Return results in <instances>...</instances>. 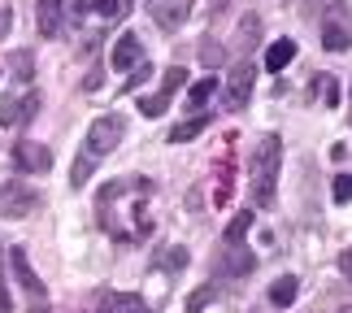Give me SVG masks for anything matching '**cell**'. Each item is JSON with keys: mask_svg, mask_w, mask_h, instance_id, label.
<instances>
[{"mask_svg": "<svg viewBox=\"0 0 352 313\" xmlns=\"http://www.w3.org/2000/svg\"><path fill=\"white\" fill-rule=\"evenodd\" d=\"M213 91H218V83H213V78H200V83L187 91V105H192V109H205V100L213 96Z\"/></svg>", "mask_w": 352, "mask_h": 313, "instance_id": "d6986e66", "label": "cell"}, {"mask_svg": "<svg viewBox=\"0 0 352 313\" xmlns=\"http://www.w3.org/2000/svg\"><path fill=\"white\" fill-rule=\"evenodd\" d=\"M340 313H352V305H344V309H340Z\"/></svg>", "mask_w": 352, "mask_h": 313, "instance_id": "1f68e13d", "label": "cell"}, {"mask_svg": "<svg viewBox=\"0 0 352 313\" xmlns=\"http://www.w3.org/2000/svg\"><path fill=\"white\" fill-rule=\"evenodd\" d=\"M0 122H5V127H13V122H26V118H22V100L0 96Z\"/></svg>", "mask_w": 352, "mask_h": 313, "instance_id": "7402d4cb", "label": "cell"}, {"mask_svg": "<svg viewBox=\"0 0 352 313\" xmlns=\"http://www.w3.org/2000/svg\"><path fill=\"white\" fill-rule=\"evenodd\" d=\"M91 170H96V161H91V157H78V161H74V170H70V183H74V187H87Z\"/></svg>", "mask_w": 352, "mask_h": 313, "instance_id": "cb8c5ba5", "label": "cell"}, {"mask_svg": "<svg viewBox=\"0 0 352 313\" xmlns=\"http://www.w3.org/2000/svg\"><path fill=\"white\" fill-rule=\"evenodd\" d=\"M161 266H166V270H183L187 266V252L183 248H170L166 257H161Z\"/></svg>", "mask_w": 352, "mask_h": 313, "instance_id": "83f0119b", "label": "cell"}, {"mask_svg": "<svg viewBox=\"0 0 352 313\" xmlns=\"http://www.w3.org/2000/svg\"><path fill=\"white\" fill-rule=\"evenodd\" d=\"M122 135H126V122H122V114H104V118H96V122H91V131H87L83 157H91V161L109 157L113 148L122 144Z\"/></svg>", "mask_w": 352, "mask_h": 313, "instance_id": "7a4b0ae2", "label": "cell"}, {"mask_svg": "<svg viewBox=\"0 0 352 313\" xmlns=\"http://www.w3.org/2000/svg\"><path fill=\"white\" fill-rule=\"evenodd\" d=\"M252 83H256L252 65H235L231 78H226V87H222V105L226 109H243V105L252 100Z\"/></svg>", "mask_w": 352, "mask_h": 313, "instance_id": "5b68a950", "label": "cell"}, {"mask_svg": "<svg viewBox=\"0 0 352 313\" xmlns=\"http://www.w3.org/2000/svg\"><path fill=\"white\" fill-rule=\"evenodd\" d=\"M340 274H348V279H352V248H344V252H340Z\"/></svg>", "mask_w": 352, "mask_h": 313, "instance_id": "f1b7e54d", "label": "cell"}, {"mask_svg": "<svg viewBox=\"0 0 352 313\" xmlns=\"http://www.w3.org/2000/svg\"><path fill=\"white\" fill-rule=\"evenodd\" d=\"M209 127V114H196V118H187V122H179V127L170 131V144H187V140H196L200 131Z\"/></svg>", "mask_w": 352, "mask_h": 313, "instance_id": "ac0fdd59", "label": "cell"}, {"mask_svg": "<svg viewBox=\"0 0 352 313\" xmlns=\"http://www.w3.org/2000/svg\"><path fill=\"white\" fill-rule=\"evenodd\" d=\"M322 48L327 52H348L352 48V22H335V18H327V31H322Z\"/></svg>", "mask_w": 352, "mask_h": 313, "instance_id": "4fadbf2b", "label": "cell"}, {"mask_svg": "<svg viewBox=\"0 0 352 313\" xmlns=\"http://www.w3.org/2000/svg\"><path fill=\"white\" fill-rule=\"evenodd\" d=\"M9 70L18 74V78H31V70H35V57H31V52H9Z\"/></svg>", "mask_w": 352, "mask_h": 313, "instance_id": "603a6c76", "label": "cell"}, {"mask_svg": "<svg viewBox=\"0 0 352 313\" xmlns=\"http://www.w3.org/2000/svg\"><path fill=\"white\" fill-rule=\"evenodd\" d=\"M13 161H18V170H26V174H44L52 166V153L35 140H22V144H13Z\"/></svg>", "mask_w": 352, "mask_h": 313, "instance_id": "ba28073f", "label": "cell"}, {"mask_svg": "<svg viewBox=\"0 0 352 313\" xmlns=\"http://www.w3.org/2000/svg\"><path fill=\"white\" fill-rule=\"evenodd\" d=\"M296 296H300V279L283 274V279H274V288H270V305H274V309H292Z\"/></svg>", "mask_w": 352, "mask_h": 313, "instance_id": "5bb4252c", "label": "cell"}, {"mask_svg": "<svg viewBox=\"0 0 352 313\" xmlns=\"http://www.w3.org/2000/svg\"><path fill=\"white\" fill-rule=\"evenodd\" d=\"M183 78H187V70H183V65H174V70H166V78H161V87H157V96H144V100H140V114H144V118H161V114L170 109V96L183 87Z\"/></svg>", "mask_w": 352, "mask_h": 313, "instance_id": "277c9868", "label": "cell"}, {"mask_svg": "<svg viewBox=\"0 0 352 313\" xmlns=\"http://www.w3.org/2000/svg\"><path fill=\"white\" fill-rule=\"evenodd\" d=\"M209 9H213V13H222V9H226V0H213V5H209Z\"/></svg>", "mask_w": 352, "mask_h": 313, "instance_id": "4dcf8cb0", "label": "cell"}, {"mask_svg": "<svg viewBox=\"0 0 352 313\" xmlns=\"http://www.w3.org/2000/svg\"><path fill=\"white\" fill-rule=\"evenodd\" d=\"M213 296H218V288H205L200 296H192V301H187V313H200V309H205V305L213 301Z\"/></svg>", "mask_w": 352, "mask_h": 313, "instance_id": "4316f807", "label": "cell"}, {"mask_svg": "<svg viewBox=\"0 0 352 313\" xmlns=\"http://www.w3.org/2000/svg\"><path fill=\"white\" fill-rule=\"evenodd\" d=\"M331 196L340 200V205H348V200H352V174H335V183H331Z\"/></svg>", "mask_w": 352, "mask_h": 313, "instance_id": "484cf974", "label": "cell"}, {"mask_svg": "<svg viewBox=\"0 0 352 313\" xmlns=\"http://www.w3.org/2000/svg\"><path fill=\"white\" fill-rule=\"evenodd\" d=\"M148 13H153V22L161 31H179L187 22V13H192V0H148Z\"/></svg>", "mask_w": 352, "mask_h": 313, "instance_id": "52a82bcc", "label": "cell"}, {"mask_svg": "<svg viewBox=\"0 0 352 313\" xmlns=\"http://www.w3.org/2000/svg\"><path fill=\"white\" fill-rule=\"evenodd\" d=\"M39 209V196L26 183H0V213L5 217H26Z\"/></svg>", "mask_w": 352, "mask_h": 313, "instance_id": "3957f363", "label": "cell"}, {"mask_svg": "<svg viewBox=\"0 0 352 313\" xmlns=\"http://www.w3.org/2000/svg\"><path fill=\"white\" fill-rule=\"evenodd\" d=\"M256 44H261V18H256V13H243L239 26H235V52L248 57V52H256Z\"/></svg>", "mask_w": 352, "mask_h": 313, "instance_id": "7c38bea8", "label": "cell"}, {"mask_svg": "<svg viewBox=\"0 0 352 313\" xmlns=\"http://www.w3.org/2000/svg\"><path fill=\"white\" fill-rule=\"evenodd\" d=\"M252 226V213H235V222L226 226V244H243V235H248Z\"/></svg>", "mask_w": 352, "mask_h": 313, "instance_id": "44dd1931", "label": "cell"}, {"mask_svg": "<svg viewBox=\"0 0 352 313\" xmlns=\"http://www.w3.org/2000/svg\"><path fill=\"white\" fill-rule=\"evenodd\" d=\"M292 57H296V44H292V39H274V44H270V52H265V70L278 74Z\"/></svg>", "mask_w": 352, "mask_h": 313, "instance_id": "2e32d148", "label": "cell"}, {"mask_svg": "<svg viewBox=\"0 0 352 313\" xmlns=\"http://www.w3.org/2000/svg\"><path fill=\"white\" fill-rule=\"evenodd\" d=\"M122 9H131V0H122Z\"/></svg>", "mask_w": 352, "mask_h": 313, "instance_id": "d6a6232c", "label": "cell"}, {"mask_svg": "<svg viewBox=\"0 0 352 313\" xmlns=\"http://www.w3.org/2000/svg\"><path fill=\"white\" fill-rule=\"evenodd\" d=\"M74 13H78V18H87V13H96V18H118L122 0H78Z\"/></svg>", "mask_w": 352, "mask_h": 313, "instance_id": "e0dca14e", "label": "cell"}, {"mask_svg": "<svg viewBox=\"0 0 352 313\" xmlns=\"http://www.w3.org/2000/svg\"><path fill=\"white\" fill-rule=\"evenodd\" d=\"M9 26H13V13H9V9H0V35H9Z\"/></svg>", "mask_w": 352, "mask_h": 313, "instance_id": "f546056e", "label": "cell"}, {"mask_svg": "<svg viewBox=\"0 0 352 313\" xmlns=\"http://www.w3.org/2000/svg\"><path fill=\"white\" fill-rule=\"evenodd\" d=\"M200 61H205L209 70H218V65L226 61V48H222V44H213V39H205V44H200Z\"/></svg>", "mask_w": 352, "mask_h": 313, "instance_id": "ffe728a7", "label": "cell"}, {"mask_svg": "<svg viewBox=\"0 0 352 313\" xmlns=\"http://www.w3.org/2000/svg\"><path fill=\"white\" fill-rule=\"evenodd\" d=\"M9 266H13V274H18L22 292L31 296V305L39 309V305H44V283H39V274L31 270V257H26L22 248H9Z\"/></svg>", "mask_w": 352, "mask_h": 313, "instance_id": "8992f818", "label": "cell"}, {"mask_svg": "<svg viewBox=\"0 0 352 313\" xmlns=\"http://www.w3.org/2000/svg\"><path fill=\"white\" fill-rule=\"evenodd\" d=\"M278 161H283V140L278 135H265L261 144L252 148V205H274V187H278Z\"/></svg>", "mask_w": 352, "mask_h": 313, "instance_id": "6da1fadb", "label": "cell"}, {"mask_svg": "<svg viewBox=\"0 0 352 313\" xmlns=\"http://www.w3.org/2000/svg\"><path fill=\"white\" fill-rule=\"evenodd\" d=\"M100 313H153V309H148V301L135 296V292H104L100 296Z\"/></svg>", "mask_w": 352, "mask_h": 313, "instance_id": "8fae6325", "label": "cell"}, {"mask_svg": "<svg viewBox=\"0 0 352 313\" xmlns=\"http://www.w3.org/2000/svg\"><path fill=\"white\" fill-rule=\"evenodd\" d=\"M140 65H144V44H140V35H122L118 44H113V70L131 74V70H140Z\"/></svg>", "mask_w": 352, "mask_h": 313, "instance_id": "30bf717a", "label": "cell"}, {"mask_svg": "<svg viewBox=\"0 0 352 313\" xmlns=\"http://www.w3.org/2000/svg\"><path fill=\"white\" fill-rule=\"evenodd\" d=\"M296 9H300V18H322L327 9H335V0H296Z\"/></svg>", "mask_w": 352, "mask_h": 313, "instance_id": "d4e9b609", "label": "cell"}, {"mask_svg": "<svg viewBox=\"0 0 352 313\" xmlns=\"http://www.w3.org/2000/svg\"><path fill=\"white\" fill-rule=\"evenodd\" d=\"M61 5H65V0H39L35 18H39V31H44V35H57V26H61Z\"/></svg>", "mask_w": 352, "mask_h": 313, "instance_id": "9a60e30c", "label": "cell"}, {"mask_svg": "<svg viewBox=\"0 0 352 313\" xmlns=\"http://www.w3.org/2000/svg\"><path fill=\"white\" fill-rule=\"evenodd\" d=\"M252 266H256V257L243 248V244H226L222 257H218V274H231V279L252 274Z\"/></svg>", "mask_w": 352, "mask_h": 313, "instance_id": "9c48e42d", "label": "cell"}]
</instances>
